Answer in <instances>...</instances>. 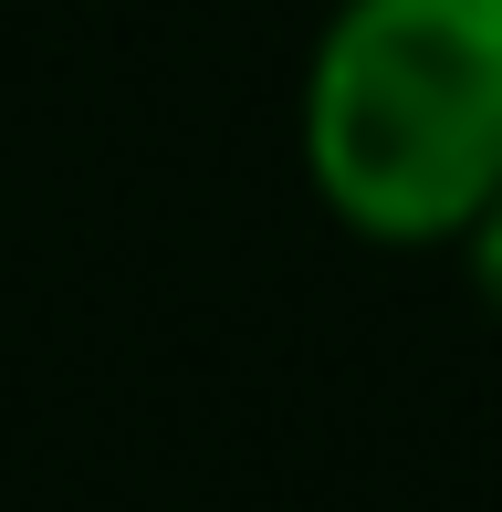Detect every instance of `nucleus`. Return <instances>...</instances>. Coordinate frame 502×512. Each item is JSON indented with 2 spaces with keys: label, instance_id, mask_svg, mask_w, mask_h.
<instances>
[{
  "label": "nucleus",
  "instance_id": "nucleus-2",
  "mask_svg": "<svg viewBox=\"0 0 502 512\" xmlns=\"http://www.w3.org/2000/svg\"><path fill=\"white\" fill-rule=\"evenodd\" d=\"M461 241H471V283H482V304L502 314V189H492V209L461 230Z\"/></svg>",
  "mask_w": 502,
  "mask_h": 512
},
{
  "label": "nucleus",
  "instance_id": "nucleus-1",
  "mask_svg": "<svg viewBox=\"0 0 502 512\" xmlns=\"http://www.w3.org/2000/svg\"><path fill=\"white\" fill-rule=\"evenodd\" d=\"M304 168L367 241H450L502 189V0H346L304 74Z\"/></svg>",
  "mask_w": 502,
  "mask_h": 512
}]
</instances>
